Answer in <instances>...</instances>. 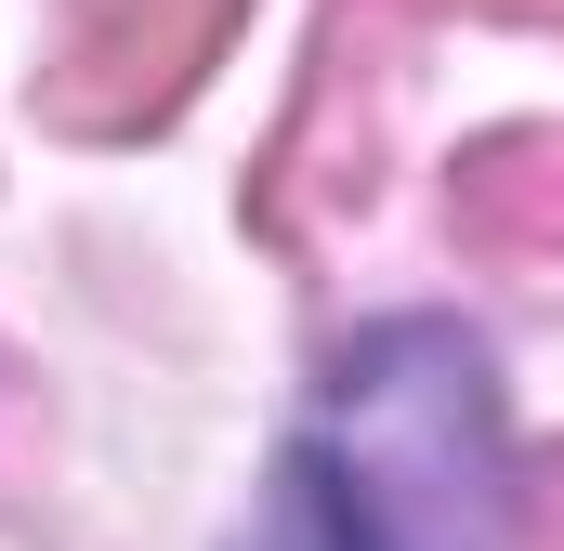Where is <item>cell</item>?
Wrapping results in <instances>:
<instances>
[{"mask_svg":"<svg viewBox=\"0 0 564 551\" xmlns=\"http://www.w3.org/2000/svg\"><path fill=\"white\" fill-rule=\"evenodd\" d=\"M224 551H499V395L459 328H368Z\"/></svg>","mask_w":564,"mask_h":551,"instance_id":"cell-1","label":"cell"}]
</instances>
